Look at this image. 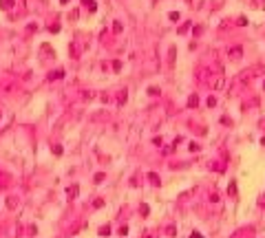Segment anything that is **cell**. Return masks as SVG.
<instances>
[{
    "label": "cell",
    "instance_id": "cell-7",
    "mask_svg": "<svg viewBox=\"0 0 265 238\" xmlns=\"http://www.w3.org/2000/svg\"><path fill=\"white\" fill-rule=\"evenodd\" d=\"M108 234H110V227H108V225L100 227V236H108Z\"/></svg>",
    "mask_w": 265,
    "mask_h": 238
},
{
    "label": "cell",
    "instance_id": "cell-12",
    "mask_svg": "<svg viewBox=\"0 0 265 238\" xmlns=\"http://www.w3.org/2000/svg\"><path fill=\"white\" fill-rule=\"evenodd\" d=\"M214 88H217V91H219V88H223V77H219V79L214 82Z\"/></svg>",
    "mask_w": 265,
    "mask_h": 238
},
{
    "label": "cell",
    "instance_id": "cell-17",
    "mask_svg": "<svg viewBox=\"0 0 265 238\" xmlns=\"http://www.w3.org/2000/svg\"><path fill=\"white\" fill-rule=\"evenodd\" d=\"M13 7V0H4V9H11Z\"/></svg>",
    "mask_w": 265,
    "mask_h": 238
},
{
    "label": "cell",
    "instance_id": "cell-1",
    "mask_svg": "<svg viewBox=\"0 0 265 238\" xmlns=\"http://www.w3.org/2000/svg\"><path fill=\"white\" fill-rule=\"evenodd\" d=\"M230 55H232L234 60H239L241 55H243V49H241V46H232V49H230Z\"/></svg>",
    "mask_w": 265,
    "mask_h": 238
},
{
    "label": "cell",
    "instance_id": "cell-10",
    "mask_svg": "<svg viewBox=\"0 0 265 238\" xmlns=\"http://www.w3.org/2000/svg\"><path fill=\"white\" fill-rule=\"evenodd\" d=\"M126 91H122V93H119V97H117V101H119V104H124V101H126Z\"/></svg>",
    "mask_w": 265,
    "mask_h": 238
},
{
    "label": "cell",
    "instance_id": "cell-20",
    "mask_svg": "<svg viewBox=\"0 0 265 238\" xmlns=\"http://www.w3.org/2000/svg\"><path fill=\"white\" fill-rule=\"evenodd\" d=\"M259 205H261V207H265V196H261V201H259Z\"/></svg>",
    "mask_w": 265,
    "mask_h": 238
},
{
    "label": "cell",
    "instance_id": "cell-4",
    "mask_svg": "<svg viewBox=\"0 0 265 238\" xmlns=\"http://www.w3.org/2000/svg\"><path fill=\"white\" fill-rule=\"evenodd\" d=\"M239 236H234V238H252V229H241V232H236Z\"/></svg>",
    "mask_w": 265,
    "mask_h": 238
},
{
    "label": "cell",
    "instance_id": "cell-3",
    "mask_svg": "<svg viewBox=\"0 0 265 238\" xmlns=\"http://www.w3.org/2000/svg\"><path fill=\"white\" fill-rule=\"evenodd\" d=\"M188 106H190V108H197V106H199V97L197 95H190L188 97Z\"/></svg>",
    "mask_w": 265,
    "mask_h": 238
},
{
    "label": "cell",
    "instance_id": "cell-6",
    "mask_svg": "<svg viewBox=\"0 0 265 238\" xmlns=\"http://www.w3.org/2000/svg\"><path fill=\"white\" fill-rule=\"evenodd\" d=\"M62 77H64V71H55L49 75V79H62Z\"/></svg>",
    "mask_w": 265,
    "mask_h": 238
},
{
    "label": "cell",
    "instance_id": "cell-5",
    "mask_svg": "<svg viewBox=\"0 0 265 238\" xmlns=\"http://www.w3.org/2000/svg\"><path fill=\"white\" fill-rule=\"evenodd\" d=\"M82 2H84V4H86V7H88V11H95V9H97V4H95V0H82Z\"/></svg>",
    "mask_w": 265,
    "mask_h": 238
},
{
    "label": "cell",
    "instance_id": "cell-21",
    "mask_svg": "<svg viewBox=\"0 0 265 238\" xmlns=\"http://www.w3.org/2000/svg\"><path fill=\"white\" fill-rule=\"evenodd\" d=\"M60 2H62V4H66V2H69V0H60Z\"/></svg>",
    "mask_w": 265,
    "mask_h": 238
},
{
    "label": "cell",
    "instance_id": "cell-8",
    "mask_svg": "<svg viewBox=\"0 0 265 238\" xmlns=\"http://www.w3.org/2000/svg\"><path fill=\"white\" fill-rule=\"evenodd\" d=\"M122 29H124L122 22H115V24H113V31H115V33H122Z\"/></svg>",
    "mask_w": 265,
    "mask_h": 238
},
{
    "label": "cell",
    "instance_id": "cell-18",
    "mask_svg": "<svg viewBox=\"0 0 265 238\" xmlns=\"http://www.w3.org/2000/svg\"><path fill=\"white\" fill-rule=\"evenodd\" d=\"M168 236H175V225H168Z\"/></svg>",
    "mask_w": 265,
    "mask_h": 238
},
{
    "label": "cell",
    "instance_id": "cell-14",
    "mask_svg": "<svg viewBox=\"0 0 265 238\" xmlns=\"http://www.w3.org/2000/svg\"><path fill=\"white\" fill-rule=\"evenodd\" d=\"M119 234L126 236V234H128V227H126V225H122V227H119Z\"/></svg>",
    "mask_w": 265,
    "mask_h": 238
},
{
    "label": "cell",
    "instance_id": "cell-2",
    "mask_svg": "<svg viewBox=\"0 0 265 238\" xmlns=\"http://www.w3.org/2000/svg\"><path fill=\"white\" fill-rule=\"evenodd\" d=\"M77 192H80V188L77 185H71V188L66 190V194H69V198H75L77 196Z\"/></svg>",
    "mask_w": 265,
    "mask_h": 238
},
{
    "label": "cell",
    "instance_id": "cell-22",
    "mask_svg": "<svg viewBox=\"0 0 265 238\" xmlns=\"http://www.w3.org/2000/svg\"><path fill=\"white\" fill-rule=\"evenodd\" d=\"M261 143H263V146H265V137H263V139H261Z\"/></svg>",
    "mask_w": 265,
    "mask_h": 238
},
{
    "label": "cell",
    "instance_id": "cell-9",
    "mask_svg": "<svg viewBox=\"0 0 265 238\" xmlns=\"http://www.w3.org/2000/svg\"><path fill=\"white\" fill-rule=\"evenodd\" d=\"M148 179H150V181H152V183H155V185L159 183V176H157L155 172H150V174H148Z\"/></svg>",
    "mask_w": 265,
    "mask_h": 238
},
{
    "label": "cell",
    "instance_id": "cell-15",
    "mask_svg": "<svg viewBox=\"0 0 265 238\" xmlns=\"http://www.w3.org/2000/svg\"><path fill=\"white\" fill-rule=\"evenodd\" d=\"M53 155L60 157V155H62V148H60V146H53Z\"/></svg>",
    "mask_w": 265,
    "mask_h": 238
},
{
    "label": "cell",
    "instance_id": "cell-19",
    "mask_svg": "<svg viewBox=\"0 0 265 238\" xmlns=\"http://www.w3.org/2000/svg\"><path fill=\"white\" fill-rule=\"evenodd\" d=\"M190 238H203V236L199 234V232H192V234H190Z\"/></svg>",
    "mask_w": 265,
    "mask_h": 238
},
{
    "label": "cell",
    "instance_id": "cell-13",
    "mask_svg": "<svg viewBox=\"0 0 265 238\" xmlns=\"http://www.w3.org/2000/svg\"><path fill=\"white\" fill-rule=\"evenodd\" d=\"M113 68H115V71H119V68H122V62H119V60H115V62H113Z\"/></svg>",
    "mask_w": 265,
    "mask_h": 238
},
{
    "label": "cell",
    "instance_id": "cell-11",
    "mask_svg": "<svg viewBox=\"0 0 265 238\" xmlns=\"http://www.w3.org/2000/svg\"><path fill=\"white\" fill-rule=\"evenodd\" d=\"M168 18H170L173 22H177V20H179V13H177V11H170V13H168Z\"/></svg>",
    "mask_w": 265,
    "mask_h": 238
},
{
    "label": "cell",
    "instance_id": "cell-16",
    "mask_svg": "<svg viewBox=\"0 0 265 238\" xmlns=\"http://www.w3.org/2000/svg\"><path fill=\"white\" fill-rule=\"evenodd\" d=\"M102 181H104V174H102V172H100V174H95V183H102Z\"/></svg>",
    "mask_w": 265,
    "mask_h": 238
}]
</instances>
